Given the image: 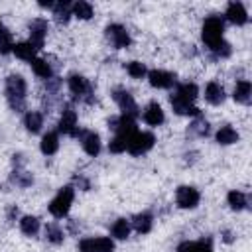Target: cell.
Masks as SVG:
<instances>
[{
  "mask_svg": "<svg viewBox=\"0 0 252 252\" xmlns=\"http://www.w3.org/2000/svg\"><path fill=\"white\" fill-rule=\"evenodd\" d=\"M6 100L12 112L28 110V81L20 73H10L4 81Z\"/></svg>",
  "mask_w": 252,
  "mask_h": 252,
  "instance_id": "cell-1",
  "label": "cell"
},
{
  "mask_svg": "<svg viewBox=\"0 0 252 252\" xmlns=\"http://www.w3.org/2000/svg\"><path fill=\"white\" fill-rule=\"evenodd\" d=\"M201 39L209 53L217 51L226 39H224V20L219 14H211L203 20L201 26Z\"/></svg>",
  "mask_w": 252,
  "mask_h": 252,
  "instance_id": "cell-2",
  "label": "cell"
},
{
  "mask_svg": "<svg viewBox=\"0 0 252 252\" xmlns=\"http://www.w3.org/2000/svg\"><path fill=\"white\" fill-rule=\"evenodd\" d=\"M67 89L71 93L73 102H81V104H93L94 102V87L85 75L71 73L67 77Z\"/></svg>",
  "mask_w": 252,
  "mask_h": 252,
  "instance_id": "cell-3",
  "label": "cell"
},
{
  "mask_svg": "<svg viewBox=\"0 0 252 252\" xmlns=\"http://www.w3.org/2000/svg\"><path fill=\"white\" fill-rule=\"evenodd\" d=\"M73 201H75V187L73 185H63L55 193V197L49 201L47 211H49V215L53 219H65L69 215V211H71Z\"/></svg>",
  "mask_w": 252,
  "mask_h": 252,
  "instance_id": "cell-4",
  "label": "cell"
},
{
  "mask_svg": "<svg viewBox=\"0 0 252 252\" xmlns=\"http://www.w3.org/2000/svg\"><path fill=\"white\" fill-rule=\"evenodd\" d=\"M57 132L63 134V136H69V138L79 136V132H81L79 112H77L73 102H63L61 104V114H59V120H57Z\"/></svg>",
  "mask_w": 252,
  "mask_h": 252,
  "instance_id": "cell-5",
  "label": "cell"
},
{
  "mask_svg": "<svg viewBox=\"0 0 252 252\" xmlns=\"http://www.w3.org/2000/svg\"><path fill=\"white\" fill-rule=\"evenodd\" d=\"M156 146V136L148 130H138L130 136L128 140V146H126V152L134 158H140L144 154H148L152 148Z\"/></svg>",
  "mask_w": 252,
  "mask_h": 252,
  "instance_id": "cell-6",
  "label": "cell"
},
{
  "mask_svg": "<svg viewBox=\"0 0 252 252\" xmlns=\"http://www.w3.org/2000/svg\"><path fill=\"white\" fill-rule=\"evenodd\" d=\"M110 96H112V100L116 102V106L120 108V114H126V116H132V118H138V116H140L142 110H140L138 102L134 100V94H132L128 89L116 87V89H112Z\"/></svg>",
  "mask_w": 252,
  "mask_h": 252,
  "instance_id": "cell-7",
  "label": "cell"
},
{
  "mask_svg": "<svg viewBox=\"0 0 252 252\" xmlns=\"http://www.w3.org/2000/svg\"><path fill=\"white\" fill-rule=\"evenodd\" d=\"M106 41L112 45V49H128L132 45V37L126 26L122 24H108L104 28Z\"/></svg>",
  "mask_w": 252,
  "mask_h": 252,
  "instance_id": "cell-8",
  "label": "cell"
},
{
  "mask_svg": "<svg viewBox=\"0 0 252 252\" xmlns=\"http://www.w3.org/2000/svg\"><path fill=\"white\" fill-rule=\"evenodd\" d=\"M49 33V22L45 18H33L28 24V41L39 51L45 45V37Z\"/></svg>",
  "mask_w": 252,
  "mask_h": 252,
  "instance_id": "cell-9",
  "label": "cell"
},
{
  "mask_svg": "<svg viewBox=\"0 0 252 252\" xmlns=\"http://www.w3.org/2000/svg\"><path fill=\"white\" fill-rule=\"evenodd\" d=\"M79 252H114V240L110 236H85L77 244Z\"/></svg>",
  "mask_w": 252,
  "mask_h": 252,
  "instance_id": "cell-10",
  "label": "cell"
},
{
  "mask_svg": "<svg viewBox=\"0 0 252 252\" xmlns=\"http://www.w3.org/2000/svg\"><path fill=\"white\" fill-rule=\"evenodd\" d=\"M77 140L81 142L83 152H85L87 156H91V158H96V156L100 154V150H102V140H100L98 132H94V130L81 128V132H79Z\"/></svg>",
  "mask_w": 252,
  "mask_h": 252,
  "instance_id": "cell-11",
  "label": "cell"
},
{
  "mask_svg": "<svg viewBox=\"0 0 252 252\" xmlns=\"http://www.w3.org/2000/svg\"><path fill=\"white\" fill-rule=\"evenodd\" d=\"M201 203V193L193 185H179L175 189V205L179 209H195Z\"/></svg>",
  "mask_w": 252,
  "mask_h": 252,
  "instance_id": "cell-12",
  "label": "cell"
},
{
  "mask_svg": "<svg viewBox=\"0 0 252 252\" xmlns=\"http://www.w3.org/2000/svg\"><path fill=\"white\" fill-rule=\"evenodd\" d=\"M146 79H148L150 87L159 89V91H167V89H171V87L177 85V77H175V73L165 71V69H152V71H148Z\"/></svg>",
  "mask_w": 252,
  "mask_h": 252,
  "instance_id": "cell-13",
  "label": "cell"
},
{
  "mask_svg": "<svg viewBox=\"0 0 252 252\" xmlns=\"http://www.w3.org/2000/svg\"><path fill=\"white\" fill-rule=\"evenodd\" d=\"M222 20H226L228 24L240 28V26H246V24H248L250 16H248V10H246V6H244L242 2H228Z\"/></svg>",
  "mask_w": 252,
  "mask_h": 252,
  "instance_id": "cell-14",
  "label": "cell"
},
{
  "mask_svg": "<svg viewBox=\"0 0 252 252\" xmlns=\"http://www.w3.org/2000/svg\"><path fill=\"white\" fill-rule=\"evenodd\" d=\"M140 116H142V120H144L148 126H152V128H158V126H161V124L165 122V112H163L161 104L156 102V100L148 102L146 108L140 112Z\"/></svg>",
  "mask_w": 252,
  "mask_h": 252,
  "instance_id": "cell-15",
  "label": "cell"
},
{
  "mask_svg": "<svg viewBox=\"0 0 252 252\" xmlns=\"http://www.w3.org/2000/svg\"><path fill=\"white\" fill-rule=\"evenodd\" d=\"M169 104H171L173 112H175V114H179V116H191V118H195V116L203 114V112H201V108H199V106H195V102H187V100L179 98V96H177V94H173V93H171V96H169Z\"/></svg>",
  "mask_w": 252,
  "mask_h": 252,
  "instance_id": "cell-16",
  "label": "cell"
},
{
  "mask_svg": "<svg viewBox=\"0 0 252 252\" xmlns=\"http://www.w3.org/2000/svg\"><path fill=\"white\" fill-rule=\"evenodd\" d=\"M203 96L211 106H220L226 98V93H224V87L219 81H209L205 85V94Z\"/></svg>",
  "mask_w": 252,
  "mask_h": 252,
  "instance_id": "cell-17",
  "label": "cell"
},
{
  "mask_svg": "<svg viewBox=\"0 0 252 252\" xmlns=\"http://www.w3.org/2000/svg\"><path fill=\"white\" fill-rule=\"evenodd\" d=\"M130 224H132V230H136L138 234H148V232H152V228H154V215H152L150 211L136 213V215L130 219Z\"/></svg>",
  "mask_w": 252,
  "mask_h": 252,
  "instance_id": "cell-18",
  "label": "cell"
},
{
  "mask_svg": "<svg viewBox=\"0 0 252 252\" xmlns=\"http://www.w3.org/2000/svg\"><path fill=\"white\" fill-rule=\"evenodd\" d=\"M175 252H213V240H211V238L181 240V242L175 246Z\"/></svg>",
  "mask_w": 252,
  "mask_h": 252,
  "instance_id": "cell-19",
  "label": "cell"
},
{
  "mask_svg": "<svg viewBox=\"0 0 252 252\" xmlns=\"http://www.w3.org/2000/svg\"><path fill=\"white\" fill-rule=\"evenodd\" d=\"M232 98H234V102L248 106L252 100V83L248 79H238L232 89Z\"/></svg>",
  "mask_w": 252,
  "mask_h": 252,
  "instance_id": "cell-20",
  "label": "cell"
},
{
  "mask_svg": "<svg viewBox=\"0 0 252 252\" xmlns=\"http://www.w3.org/2000/svg\"><path fill=\"white\" fill-rule=\"evenodd\" d=\"M59 146H61V142H59V132H57V130H49V132H45V134L41 136L39 152L49 158V156H55V154L59 152Z\"/></svg>",
  "mask_w": 252,
  "mask_h": 252,
  "instance_id": "cell-21",
  "label": "cell"
},
{
  "mask_svg": "<svg viewBox=\"0 0 252 252\" xmlns=\"http://www.w3.org/2000/svg\"><path fill=\"white\" fill-rule=\"evenodd\" d=\"M43 124H45V114L43 112H39V110H26V114H24V128L30 134L41 132Z\"/></svg>",
  "mask_w": 252,
  "mask_h": 252,
  "instance_id": "cell-22",
  "label": "cell"
},
{
  "mask_svg": "<svg viewBox=\"0 0 252 252\" xmlns=\"http://www.w3.org/2000/svg\"><path fill=\"white\" fill-rule=\"evenodd\" d=\"M209 132H211V124L203 114L195 116L187 126V136L189 138H205V136H209Z\"/></svg>",
  "mask_w": 252,
  "mask_h": 252,
  "instance_id": "cell-23",
  "label": "cell"
},
{
  "mask_svg": "<svg viewBox=\"0 0 252 252\" xmlns=\"http://www.w3.org/2000/svg\"><path fill=\"white\" fill-rule=\"evenodd\" d=\"M30 65H32L33 75H35L37 79H41V81H47V79H51V77L55 75L53 65H51L49 59H45V57H35Z\"/></svg>",
  "mask_w": 252,
  "mask_h": 252,
  "instance_id": "cell-24",
  "label": "cell"
},
{
  "mask_svg": "<svg viewBox=\"0 0 252 252\" xmlns=\"http://www.w3.org/2000/svg\"><path fill=\"white\" fill-rule=\"evenodd\" d=\"M18 224H20V232H22L24 236H30V238L37 236L39 230H41V222H39V219L33 217V215H24V217H20Z\"/></svg>",
  "mask_w": 252,
  "mask_h": 252,
  "instance_id": "cell-25",
  "label": "cell"
},
{
  "mask_svg": "<svg viewBox=\"0 0 252 252\" xmlns=\"http://www.w3.org/2000/svg\"><path fill=\"white\" fill-rule=\"evenodd\" d=\"M238 130L234 128V126H230V124H222L217 132H215V140H217V144H220V146H232V144H236L238 142Z\"/></svg>",
  "mask_w": 252,
  "mask_h": 252,
  "instance_id": "cell-26",
  "label": "cell"
},
{
  "mask_svg": "<svg viewBox=\"0 0 252 252\" xmlns=\"http://www.w3.org/2000/svg\"><path fill=\"white\" fill-rule=\"evenodd\" d=\"M226 205L232 209V211H244L250 207V199L244 191L240 189H230L228 195H226Z\"/></svg>",
  "mask_w": 252,
  "mask_h": 252,
  "instance_id": "cell-27",
  "label": "cell"
},
{
  "mask_svg": "<svg viewBox=\"0 0 252 252\" xmlns=\"http://www.w3.org/2000/svg\"><path fill=\"white\" fill-rule=\"evenodd\" d=\"M12 53L16 55V59H20V61H28V63H32V61L37 57V49H35L28 39H26V41H18V43H14Z\"/></svg>",
  "mask_w": 252,
  "mask_h": 252,
  "instance_id": "cell-28",
  "label": "cell"
},
{
  "mask_svg": "<svg viewBox=\"0 0 252 252\" xmlns=\"http://www.w3.org/2000/svg\"><path fill=\"white\" fill-rule=\"evenodd\" d=\"M173 94H177L179 98H183L187 102H195L197 96H199V87L195 83H191V81H183V83H177L175 85Z\"/></svg>",
  "mask_w": 252,
  "mask_h": 252,
  "instance_id": "cell-29",
  "label": "cell"
},
{
  "mask_svg": "<svg viewBox=\"0 0 252 252\" xmlns=\"http://www.w3.org/2000/svg\"><path fill=\"white\" fill-rule=\"evenodd\" d=\"M10 185L14 187H20V189H28L33 185V175L26 169H12L10 171V177H8Z\"/></svg>",
  "mask_w": 252,
  "mask_h": 252,
  "instance_id": "cell-30",
  "label": "cell"
},
{
  "mask_svg": "<svg viewBox=\"0 0 252 252\" xmlns=\"http://www.w3.org/2000/svg\"><path fill=\"white\" fill-rule=\"evenodd\" d=\"M43 234H45V240H47L49 244H55V246L63 244V240H65V230H63V226H61L59 222H55V220L45 224Z\"/></svg>",
  "mask_w": 252,
  "mask_h": 252,
  "instance_id": "cell-31",
  "label": "cell"
},
{
  "mask_svg": "<svg viewBox=\"0 0 252 252\" xmlns=\"http://www.w3.org/2000/svg\"><path fill=\"white\" fill-rule=\"evenodd\" d=\"M132 232V224L128 219H116L110 226V234H112V240H126Z\"/></svg>",
  "mask_w": 252,
  "mask_h": 252,
  "instance_id": "cell-32",
  "label": "cell"
},
{
  "mask_svg": "<svg viewBox=\"0 0 252 252\" xmlns=\"http://www.w3.org/2000/svg\"><path fill=\"white\" fill-rule=\"evenodd\" d=\"M51 14H53V20L57 24H69L73 12H71V2H55L53 8H51Z\"/></svg>",
  "mask_w": 252,
  "mask_h": 252,
  "instance_id": "cell-33",
  "label": "cell"
},
{
  "mask_svg": "<svg viewBox=\"0 0 252 252\" xmlns=\"http://www.w3.org/2000/svg\"><path fill=\"white\" fill-rule=\"evenodd\" d=\"M71 12H73V16L77 20H83V22H87V20H91L94 16V8L87 0H79V2L71 4Z\"/></svg>",
  "mask_w": 252,
  "mask_h": 252,
  "instance_id": "cell-34",
  "label": "cell"
},
{
  "mask_svg": "<svg viewBox=\"0 0 252 252\" xmlns=\"http://www.w3.org/2000/svg\"><path fill=\"white\" fill-rule=\"evenodd\" d=\"M14 49V37L12 32L4 26V22L0 20V55H8Z\"/></svg>",
  "mask_w": 252,
  "mask_h": 252,
  "instance_id": "cell-35",
  "label": "cell"
},
{
  "mask_svg": "<svg viewBox=\"0 0 252 252\" xmlns=\"http://www.w3.org/2000/svg\"><path fill=\"white\" fill-rule=\"evenodd\" d=\"M124 69H126V73L130 75V79H134V81H142V79H146V75H148V67H146V63H142V61H128V63L124 65Z\"/></svg>",
  "mask_w": 252,
  "mask_h": 252,
  "instance_id": "cell-36",
  "label": "cell"
},
{
  "mask_svg": "<svg viewBox=\"0 0 252 252\" xmlns=\"http://www.w3.org/2000/svg\"><path fill=\"white\" fill-rule=\"evenodd\" d=\"M126 146H128V138L112 134V138L108 142V152L110 154H124L126 152Z\"/></svg>",
  "mask_w": 252,
  "mask_h": 252,
  "instance_id": "cell-37",
  "label": "cell"
},
{
  "mask_svg": "<svg viewBox=\"0 0 252 252\" xmlns=\"http://www.w3.org/2000/svg\"><path fill=\"white\" fill-rule=\"evenodd\" d=\"M73 187H75V189H81V191H89V189H91V181H89L85 175L79 173V175L73 177Z\"/></svg>",
  "mask_w": 252,
  "mask_h": 252,
  "instance_id": "cell-38",
  "label": "cell"
},
{
  "mask_svg": "<svg viewBox=\"0 0 252 252\" xmlns=\"http://www.w3.org/2000/svg\"><path fill=\"white\" fill-rule=\"evenodd\" d=\"M26 163H28V158L22 152L12 156V169H26Z\"/></svg>",
  "mask_w": 252,
  "mask_h": 252,
  "instance_id": "cell-39",
  "label": "cell"
},
{
  "mask_svg": "<svg viewBox=\"0 0 252 252\" xmlns=\"http://www.w3.org/2000/svg\"><path fill=\"white\" fill-rule=\"evenodd\" d=\"M18 215H20V209L16 205H8V209H6V220L8 222H14L18 219Z\"/></svg>",
  "mask_w": 252,
  "mask_h": 252,
  "instance_id": "cell-40",
  "label": "cell"
},
{
  "mask_svg": "<svg viewBox=\"0 0 252 252\" xmlns=\"http://www.w3.org/2000/svg\"><path fill=\"white\" fill-rule=\"evenodd\" d=\"M220 240H222V242H226V244H232V242L236 240V236H234V232H232V230L222 228V230H220Z\"/></svg>",
  "mask_w": 252,
  "mask_h": 252,
  "instance_id": "cell-41",
  "label": "cell"
}]
</instances>
